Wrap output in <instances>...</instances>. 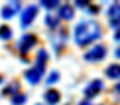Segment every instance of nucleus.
I'll use <instances>...</instances> for the list:
<instances>
[{"label":"nucleus","instance_id":"f257e3e1","mask_svg":"<svg viewBox=\"0 0 120 105\" xmlns=\"http://www.w3.org/2000/svg\"><path fill=\"white\" fill-rule=\"evenodd\" d=\"M101 35V28L94 21H82L75 27L74 31V38L77 45L80 46H85L91 42H94L95 39H98Z\"/></svg>","mask_w":120,"mask_h":105},{"label":"nucleus","instance_id":"f03ea898","mask_svg":"<svg viewBox=\"0 0 120 105\" xmlns=\"http://www.w3.org/2000/svg\"><path fill=\"white\" fill-rule=\"evenodd\" d=\"M46 60H48V53H46L43 49H41V51L38 52L35 66H34L32 69L25 71V78L28 80V83L36 84V83L41 80V77H42V74H43V71H45V63H46Z\"/></svg>","mask_w":120,"mask_h":105},{"label":"nucleus","instance_id":"7ed1b4c3","mask_svg":"<svg viewBox=\"0 0 120 105\" xmlns=\"http://www.w3.org/2000/svg\"><path fill=\"white\" fill-rule=\"evenodd\" d=\"M35 43H36V36H35V35L24 34L20 38V41H18V49H20V52L24 55V53H27L28 51H31V48H32Z\"/></svg>","mask_w":120,"mask_h":105},{"label":"nucleus","instance_id":"20e7f679","mask_svg":"<svg viewBox=\"0 0 120 105\" xmlns=\"http://www.w3.org/2000/svg\"><path fill=\"white\" fill-rule=\"evenodd\" d=\"M105 55H106V48L102 46V45H96L85 53V59L88 62H98V60L103 59Z\"/></svg>","mask_w":120,"mask_h":105},{"label":"nucleus","instance_id":"39448f33","mask_svg":"<svg viewBox=\"0 0 120 105\" xmlns=\"http://www.w3.org/2000/svg\"><path fill=\"white\" fill-rule=\"evenodd\" d=\"M20 7H21L20 1H8L7 4H4V6L1 7L0 14H1V17H3L4 20H8V18H11V17L20 10Z\"/></svg>","mask_w":120,"mask_h":105},{"label":"nucleus","instance_id":"423d86ee","mask_svg":"<svg viewBox=\"0 0 120 105\" xmlns=\"http://www.w3.org/2000/svg\"><path fill=\"white\" fill-rule=\"evenodd\" d=\"M36 14H38V7H35V6H28V7L22 11V14H21V27H22V28H27L31 23H32V20L36 17Z\"/></svg>","mask_w":120,"mask_h":105},{"label":"nucleus","instance_id":"0eeeda50","mask_svg":"<svg viewBox=\"0 0 120 105\" xmlns=\"http://www.w3.org/2000/svg\"><path fill=\"white\" fill-rule=\"evenodd\" d=\"M109 17H110V25L112 27H119L120 25V3H115L110 7Z\"/></svg>","mask_w":120,"mask_h":105},{"label":"nucleus","instance_id":"6e6552de","mask_svg":"<svg viewBox=\"0 0 120 105\" xmlns=\"http://www.w3.org/2000/svg\"><path fill=\"white\" fill-rule=\"evenodd\" d=\"M102 88H103L102 81H101V80H94L90 86L85 88V95H87L88 98H92V97H95Z\"/></svg>","mask_w":120,"mask_h":105},{"label":"nucleus","instance_id":"1a4fd4ad","mask_svg":"<svg viewBox=\"0 0 120 105\" xmlns=\"http://www.w3.org/2000/svg\"><path fill=\"white\" fill-rule=\"evenodd\" d=\"M73 16H74V11H73V7H71V6L64 4V6H61V7H60L59 17L64 18V20H71V18H73Z\"/></svg>","mask_w":120,"mask_h":105},{"label":"nucleus","instance_id":"9d476101","mask_svg":"<svg viewBox=\"0 0 120 105\" xmlns=\"http://www.w3.org/2000/svg\"><path fill=\"white\" fill-rule=\"evenodd\" d=\"M45 100L48 101V104L55 105L60 100V94L56 91V90H49V91L45 94Z\"/></svg>","mask_w":120,"mask_h":105},{"label":"nucleus","instance_id":"9b49d317","mask_svg":"<svg viewBox=\"0 0 120 105\" xmlns=\"http://www.w3.org/2000/svg\"><path fill=\"white\" fill-rule=\"evenodd\" d=\"M106 74L110 78H119L120 77V65H112L106 69Z\"/></svg>","mask_w":120,"mask_h":105},{"label":"nucleus","instance_id":"f8f14e48","mask_svg":"<svg viewBox=\"0 0 120 105\" xmlns=\"http://www.w3.org/2000/svg\"><path fill=\"white\" fill-rule=\"evenodd\" d=\"M25 101H27V97L24 94H21V93L14 94L13 98H11V104L13 105H22V104H25Z\"/></svg>","mask_w":120,"mask_h":105},{"label":"nucleus","instance_id":"ddd939ff","mask_svg":"<svg viewBox=\"0 0 120 105\" xmlns=\"http://www.w3.org/2000/svg\"><path fill=\"white\" fill-rule=\"evenodd\" d=\"M11 35H13V31L10 27H7V25L0 27V39H10Z\"/></svg>","mask_w":120,"mask_h":105},{"label":"nucleus","instance_id":"4468645a","mask_svg":"<svg viewBox=\"0 0 120 105\" xmlns=\"http://www.w3.org/2000/svg\"><path fill=\"white\" fill-rule=\"evenodd\" d=\"M45 23L50 27V28H53V27H56L57 25V23H59V20H57V17H53L52 14H49L46 18H45Z\"/></svg>","mask_w":120,"mask_h":105},{"label":"nucleus","instance_id":"2eb2a0df","mask_svg":"<svg viewBox=\"0 0 120 105\" xmlns=\"http://www.w3.org/2000/svg\"><path fill=\"white\" fill-rule=\"evenodd\" d=\"M42 6L46 7V8H55L59 6V1L57 0H43L42 1Z\"/></svg>","mask_w":120,"mask_h":105},{"label":"nucleus","instance_id":"dca6fc26","mask_svg":"<svg viewBox=\"0 0 120 105\" xmlns=\"http://www.w3.org/2000/svg\"><path fill=\"white\" fill-rule=\"evenodd\" d=\"M57 78H59V73H57V71H52V73H50V76L48 77L46 83H48V84H53V83H56V81H57Z\"/></svg>","mask_w":120,"mask_h":105},{"label":"nucleus","instance_id":"f3484780","mask_svg":"<svg viewBox=\"0 0 120 105\" xmlns=\"http://www.w3.org/2000/svg\"><path fill=\"white\" fill-rule=\"evenodd\" d=\"M77 6H78V7H84V6H88V1H84V0H81V1H77Z\"/></svg>","mask_w":120,"mask_h":105},{"label":"nucleus","instance_id":"a211bd4d","mask_svg":"<svg viewBox=\"0 0 120 105\" xmlns=\"http://www.w3.org/2000/svg\"><path fill=\"white\" fill-rule=\"evenodd\" d=\"M115 38H116L117 41H120V30L117 31V32H116V35H115Z\"/></svg>","mask_w":120,"mask_h":105},{"label":"nucleus","instance_id":"6ab92c4d","mask_svg":"<svg viewBox=\"0 0 120 105\" xmlns=\"http://www.w3.org/2000/svg\"><path fill=\"white\" fill-rule=\"evenodd\" d=\"M115 88H116V91H119V93H120V83H119V84H116V87H115Z\"/></svg>","mask_w":120,"mask_h":105},{"label":"nucleus","instance_id":"aec40b11","mask_svg":"<svg viewBox=\"0 0 120 105\" xmlns=\"http://www.w3.org/2000/svg\"><path fill=\"white\" fill-rule=\"evenodd\" d=\"M116 56H117V58H120V48L116 51Z\"/></svg>","mask_w":120,"mask_h":105},{"label":"nucleus","instance_id":"412c9836","mask_svg":"<svg viewBox=\"0 0 120 105\" xmlns=\"http://www.w3.org/2000/svg\"><path fill=\"white\" fill-rule=\"evenodd\" d=\"M80 105H90V102H87V101H84V102H81Z\"/></svg>","mask_w":120,"mask_h":105},{"label":"nucleus","instance_id":"4be33fe9","mask_svg":"<svg viewBox=\"0 0 120 105\" xmlns=\"http://www.w3.org/2000/svg\"><path fill=\"white\" fill-rule=\"evenodd\" d=\"M0 83H1V77H0Z\"/></svg>","mask_w":120,"mask_h":105}]
</instances>
